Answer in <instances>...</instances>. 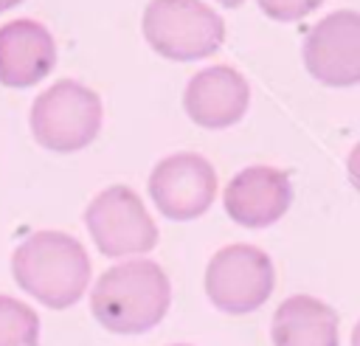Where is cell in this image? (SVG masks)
I'll use <instances>...</instances> for the list:
<instances>
[{
	"mask_svg": "<svg viewBox=\"0 0 360 346\" xmlns=\"http://www.w3.org/2000/svg\"><path fill=\"white\" fill-rule=\"evenodd\" d=\"M169 304V276L149 259H129L107 267L90 290V312L112 335H141L158 326Z\"/></svg>",
	"mask_w": 360,
	"mask_h": 346,
	"instance_id": "1",
	"label": "cell"
},
{
	"mask_svg": "<svg viewBox=\"0 0 360 346\" xmlns=\"http://www.w3.org/2000/svg\"><path fill=\"white\" fill-rule=\"evenodd\" d=\"M11 276L20 290L48 309L73 307L90 281V259L65 231H37L11 253Z\"/></svg>",
	"mask_w": 360,
	"mask_h": 346,
	"instance_id": "2",
	"label": "cell"
},
{
	"mask_svg": "<svg viewBox=\"0 0 360 346\" xmlns=\"http://www.w3.org/2000/svg\"><path fill=\"white\" fill-rule=\"evenodd\" d=\"M141 28L152 51L174 62L205 59L225 42L222 17L202 0H149Z\"/></svg>",
	"mask_w": 360,
	"mask_h": 346,
	"instance_id": "3",
	"label": "cell"
},
{
	"mask_svg": "<svg viewBox=\"0 0 360 346\" xmlns=\"http://www.w3.org/2000/svg\"><path fill=\"white\" fill-rule=\"evenodd\" d=\"M101 98L73 79H59L42 90L28 115L34 141L59 155L79 152L93 143L101 129Z\"/></svg>",
	"mask_w": 360,
	"mask_h": 346,
	"instance_id": "4",
	"label": "cell"
},
{
	"mask_svg": "<svg viewBox=\"0 0 360 346\" xmlns=\"http://www.w3.org/2000/svg\"><path fill=\"white\" fill-rule=\"evenodd\" d=\"M276 284L270 256L256 245H225L205 267V295L228 315H245L259 309Z\"/></svg>",
	"mask_w": 360,
	"mask_h": 346,
	"instance_id": "5",
	"label": "cell"
},
{
	"mask_svg": "<svg viewBox=\"0 0 360 346\" xmlns=\"http://www.w3.org/2000/svg\"><path fill=\"white\" fill-rule=\"evenodd\" d=\"M84 225L98 253L110 259L146 253L158 245V225L129 186H110L98 191L87 203Z\"/></svg>",
	"mask_w": 360,
	"mask_h": 346,
	"instance_id": "6",
	"label": "cell"
},
{
	"mask_svg": "<svg viewBox=\"0 0 360 346\" xmlns=\"http://www.w3.org/2000/svg\"><path fill=\"white\" fill-rule=\"evenodd\" d=\"M149 197L166 219H197L217 197V172L197 152H174L152 169Z\"/></svg>",
	"mask_w": 360,
	"mask_h": 346,
	"instance_id": "7",
	"label": "cell"
},
{
	"mask_svg": "<svg viewBox=\"0 0 360 346\" xmlns=\"http://www.w3.org/2000/svg\"><path fill=\"white\" fill-rule=\"evenodd\" d=\"M304 65L326 87L360 84V14L340 8L318 20L304 39Z\"/></svg>",
	"mask_w": 360,
	"mask_h": 346,
	"instance_id": "8",
	"label": "cell"
},
{
	"mask_svg": "<svg viewBox=\"0 0 360 346\" xmlns=\"http://www.w3.org/2000/svg\"><path fill=\"white\" fill-rule=\"evenodd\" d=\"M292 203L287 172L273 166H248L231 177L222 194L225 214L245 228H267L278 222Z\"/></svg>",
	"mask_w": 360,
	"mask_h": 346,
	"instance_id": "9",
	"label": "cell"
},
{
	"mask_svg": "<svg viewBox=\"0 0 360 346\" xmlns=\"http://www.w3.org/2000/svg\"><path fill=\"white\" fill-rule=\"evenodd\" d=\"M250 101V87L245 76L228 65H211L191 76L183 93L186 115L205 129L233 127Z\"/></svg>",
	"mask_w": 360,
	"mask_h": 346,
	"instance_id": "10",
	"label": "cell"
},
{
	"mask_svg": "<svg viewBox=\"0 0 360 346\" xmlns=\"http://www.w3.org/2000/svg\"><path fill=\"white\" fill-rule=\"evenodd\" d=\"M56 65V42L37 20H11L0 25V84L34 87L51 76Z\"/></svg>",
	"mask_w": 360,
	"mask_h": 346,
	"instance_id": "11",
	"label": "cell"
},
{
	"mask_svg": "<svg viewBox=\"0 0 360 346\" xmlns=\"http://www.w3.org/2000/svg\"><path fill=\"white\" fill-rule=\"evenodd\" d=\"M273 346H340L338 312L315 295L284 298L270 323Z\"/></svg>",
	"mask_w": 360,
	"mask_h": 346,
	"instance_id": "12",
	"label": "cell"
},
{
	"mask_svg": "<svg viewBox=\"0 0 360 346\" xmlns=\"http://www.w3.org/2000/svg\"><path fill=\"white\" fill-rule=\"evenodd\" d=\"M0 346H39V315L11 295H0Z\"/></svg>",
	"mask_w": 360,
	"mask_h": 346,
	"instance_id": "13",
	"label": "cell"
},
{
	"mask_svg": "<svg viewBox=\"0 0 360 346\" xmlns=\"http://www.w3.org/2000/svg\"><path fill=\"white\" fill-rule=\"evenodd\" d=\"M259 8L270 17V20H278V23H292V20H301L307 17L309 11H315L323 0H256Z\"/></svg>",
	"mask_w": 360,
	"mask_h": 346,
	"instance_id": "14",
	"label": "cell"
},
{
	"mask_svg": "<svg viewBox=\"0 0 360 346\" xmlns=\"http://www.w3.org/2000/svg\"><path fill=\"white\" fill-rule=\"evenodd\" d=\"M346 172H349V180L354 183V188H360V143H354V149L349 152V158H346Z\"/></svg>",
	"mask_w": 360,
	"mask_h": 346,
	"instance_id": "15",
	"label": "cell"
},
{
	"mask_svg": "<svg viewBox=\"0 0 360 346\" xmlns=\"http://www.w3.org/2000/svg\"><path fill=\"white\" fill-rule=\"evenodd\" d=\"M22 0H0V14L3 11H8V8H14V6H20Z\"/></svg>",
	"mask_w": 360,
	"mask_h": 346,
	"instance_id": "16",
	"label": "cell"
},
{
	"mask_svg": "<svg viewBox=\"0 0 360 346\" xmlns=\"http://www.w3.org/2000/svg\"><path fill=\"white\" fill-rule=\"evenodd\" d=\"M352 346H360V321H357L354 329H352Z\"/></svg>",
	"mask_w": 360,
	"mask_h": 346,
	"instance_id": "17",
	"label": "cell"
},
{
	"mask_svg": "<svg viewBox=\"0 0 360 346\" xmlns=\"http://www.w3.org/2000/svg\"><path fill=\"white\" fill-rule=\"evenodd\" d=\"M219 3H222L225 8H239V6L245 3V0H219Z\"/></svg>",
	"mask_w": 360,
	"mask_h": 346,
	"instance_id": "18",
	"label": "cell"
},
{
	"mask_svg": "<svg viewBox=\"0 0 360 346\" xmlns=\"http://www.w3.org/2000/svg\"><path fill=\"white\" fill-rule=\"evenodd\" d=\"M174 346H188V343H174Z\"/></svg>",
	"mask_w": 360,
	"mask_h": 346,
	"instance_id": "19",
	"label": "cell"
}]
</instances>
